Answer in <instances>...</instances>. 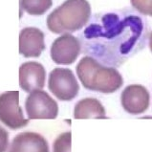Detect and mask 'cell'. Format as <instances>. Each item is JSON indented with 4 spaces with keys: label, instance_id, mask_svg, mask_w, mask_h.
<instances>
[{
    "label": "cell",
    "instance_id": "1",
    "mask_svg": "<svg viewBox=\"0 0 152 152\" xmlns=\"http://www.w3.org/2000/svg\"><path fill=\"white\" fill-rule=\"evenodd\" d=\"M147 20L137 11L98 12L79 34L82 52L108 67H119L145 48Z\"/></svg>",
    "mask_w": 152,
    "mask_h": 152
},
{
    "label": "cell",
    "instance_id": "2",
    "mask_svg": "<svg viewBox=\"0 0 152 152\" xmlns=\"http://www.w3.org/2000/svg\"><path fill=\"white\" fill-rule=\"evenodd\" d=\"M82 86L90 91L112 94L124 84V79L114 67L102 65L91 56H83L76 67Z\"/></svg>",
    "mask_w": 152,
    "mask_h": 152
},
{
    "label": "cell",
    "instance_id": "3",
    "mask_svg": "<svg viewBox=\"0 0 152 152\" xmlns=\"http://www.w3.org/2000/svg\"><path fill=\"white\" fill-rule=\"evenodd\" d=\"M91 18L88 0H65L47 16V27L54 34H69L80 31Z\"/></svg>",
    "mask_w": 152,
    "mask_h": 152
},
{
    "label": "cell",
    "instance_id": "4",
    "mask_svg": "<svg viewBox=\"0 0 152 152\" xmlns=\"http://www.w3.org/2000/svg\"><path fill=\"white\" fill-rule=\"evenodd\" d=\"M48 88L59 101L70 102L77 96L80 85L71 69L55 68L50 72Z\"/></svg>",
    "mask_w": 152,
    "mask_h": 152
},
{
    "label": "cell",
    "instance_id": "5",
    "mask_svg": "<svg viewBox=\"0 0 152 152\" xmlns=\"http://www.w3.org/2000/svg\"><path fill=\"white\" fill-rule=\"evenodd\" d=\"M25 109L29 120H54L58 115V105L43 90H34L25 101Z\"/></svg>",
    "mask_w": 152,
    "mask_h": 152
},
{
    "label": "cell",
    "instance_id": "6",
    "mask_svg": "<svg viewBox=\"0 0 152 152\" xmlns=\"http://www.w3.org/2000/svg\"><path fill=\"white\" fill-rule=\"evenodd\" d=\"M0 121L12 130L25 127L29 124L19 106L18 91H9L0 95Z\"/></svg>",
    "mask_w": 152,
    "mask_h": 152
},
{
    "label": "cell",
    "instance_id": "7",
    "mask_svg": "<svg viewBox=\"0 0 152 152\" xmlns=\"http://www.w3.org/2000/svg\"><path fill=\"white\" fill-rule=\"evenodd\" d=\"M81 45L79 38L70 34H63L52 43L50 55L56 64L70 65L79 58Z\"/></svg>",
    "mask_w": 152,
    "mask_h": 152
},
{
    "label": "cell",
    "instance_id": "8",
    "mask_svg": "<svg viewBox=\"0 0 152 152\" xmlns=\"http://www.w3.org/2000/svg\"><path fill=\"white\" fill-rule=\"evenodd\" d=\"M121 106L131 115H140L149 107L150 95L148 90L141 84L126 86L121 96Z\"/></svg>",
    "mask_w": 152,
    "mask_h": 152
},
{
    "label": "cell",
    "instance_id": "9",
    "mask_svg": "<svg viewBox=\"0 0 152 152\" xmlns=\"http://www.w3.org/2000/svg\"><path fill=\"white\" fill-rule=\"evenodd\" d=\"M46 71L42 64L37 61H27L19 67V85L25 92L31 93L41 90L45 85Z\"/></svg>",
    "mask_w": 152,
    "mask_h": 152
},
{
    "label": "cell",
    "instance_id": "10",
    "mask_svg": "<svg viewBox=\"0 0 152 152\" xmlns=\"http://www.w3.org/2000/svg\"><path fill=\"white\" fill-rule=\"evenodd\" d=\"M45 50L44 33L36 27H26L19 34V54L24 58H38Z\"/></svg>",
    "mask_w": 152,
    "mask_h": 152
},
{
    "label": "cell",
    "instance_id": "11",
    "mask_svg": "<svg viewBox=\"0 0 152 152\" xmlns=\"http://www.w3.org/2000/svg\"><path fill=\"white\" fill-rule=\"evenodd\" d=\"M8 152H50L48 142L36 132H21L12 141Z\"/></svg>",
    "mask_w": 152,
    "mask_h": 152
},
{
    "label": "cell",
    "instance_id": "12",
    "mask_svg": "<svg viewBox=\"0 0 152 152\" xmlns=\"http://www.w3.org/2000/svg\"><path fill=\"white\" fill-rule=\"evenodd\" d=\"M75 119H105L106 112L102 102L95 98H84L75 105Z\"/></svg>",
    "mask_w": 152,
    "mask_h": 152
},
{
    "label": "cell",
    "instance_id": "13",
    "mask_svg": "<svg viewBox=\"0 0 152 152\" xmlns=\"http://www.w3.org/2000/svg\"><path fill=\"white\" fill-rule=\"evenodd\" d=\"M53 5V0H20V8L31 15H42Z\"/></svg>",
    "mask_w": 152,
    "mask_h": 152
},
{
    "label": "cell",
    "instance_id": "14",
    "mask_svg": "<svg viewBox=\"0 0 152 152\" xmlns=\"http://www.w3.org/2000/svg\"><path fill=\"white\" fill-rule=\"evenodd\" d=\"M53 152H71V132H64L56 139Z\"/></svg>",
    "mask_w": 152,
    "mask_h": 152
},
{
    "label": "cell",
    "instance_id": "15",
    "mask_svg": "<svg viewBox=\"0 0 152 152\" xmlns=\"http://www.w3.org/2000/svg\"><path fill=\"white\" fill-rule=\"evenodd\" d=\"M130 2L135 11L152 17V0H130Z\"/></svg>",
    "mask_w": 152,
    "mask_h": 152
},
{
    "label": "cell",
    "instance_id": "16",
    "mask_svg": "<svg viewBox=\"0 0 152 152\" xmlns=\"http://www.w3.org/2000/svg\"><path fill=\"white\" fill-rule=\"evenodd\" d=\"M9 145V133L0 126V152H6Z\"/></svg>",
    "mask_w": 152,
    "mask_h": 152
},
{
    "label": "cell",
    "instance_id": "17",
    "mask_svg": "<svg viewBox=\"0 0 152 152\" xmlns=\"http://www.w3.org/2000/svg\"><path fill=\"white\" fill-rule=\"evenodd\" d=\"M149 48H150V51L152 52V32L149 34Z\"/></svg>",
    "mask_w": 152,
    "mask_h": 152
}]
</instances>
